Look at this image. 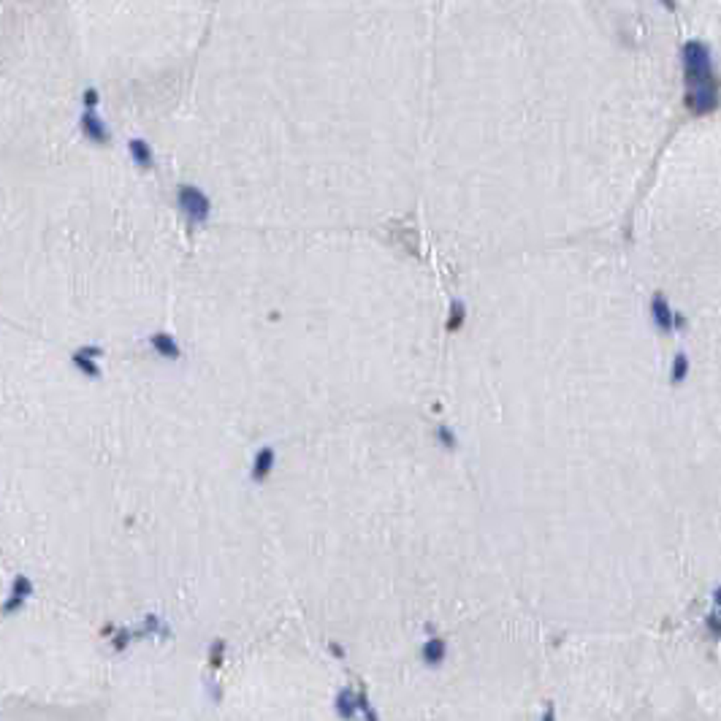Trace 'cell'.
Returning <instances> with one entry per match:
<instances>
[{
    "instance_id": "obj_1",
    "label": "cell",
    "mask_w": 721,
    "mask_h": 721,
    "mask_svg": "<svg viewBox=\"0 0 721 721\" xmlns=\"http://www.w3.org/2000/svg\"><path fill=\"white\" fill-rule=\"evenodd\" d=\"M681 71H683V106L694 117L713 114L721 106V77L710 55V46L700 38H691L681 46Z\"/></svg>"
},
{
    "instance_id": "obj_2",
    "label": "cell",
    "mask_w": 721,
    "mask_h": 721,
    "mask_svg": "<svg viewBox=\"0 0 721 721\" xmlns=\"http://www.w3.org/2000/svg\"><path fill=\"white\" fill-rule=\"evenodd\" d=\"M648 318H651V325L659 331L661 337H673L676 331H683L686 328V315L676 309L670 304V298L664 293H654L651 296V304H648Z\"/></svg>"
},
{
    "instance_id": "obj_3",
    "label": "cell",
    "mask_w": 721,
    "mask_h": 721,
    "mask_svg": "<svg viewBox=\"0 0 721 721\" xmlns=\"http://www.w3.org/2000/svg\"><path fill=\"white\" fill-rule=\"evenodd\" d=\"M177 206L196 225H203L212 217V199L201 190L199 184H179L177 187Z\"/></svg>"
},
{
    "instance_id": "obj_4",
    "label": "cell",
    "mask_w": 721,
    "mask_h": 721,
    "mask_svg": "<svg viewBox=\"0 0 721 721\" xmlns=\"http://www.w3.org/2000/svg\"><path fill=\"white\" fill-rule=\"evenodd\" d=\"M447 654H450V648H447V640L442 637V635H429L423 643H420V648H418V656H420V661H423V667L426 670H440L442 664L447 661Z\"/></svg>"
},
{
    "instance_id": "obj_5",
    "label": "cell",
    "mask_w": 721,
    "mask_h": 721,
    "mask_svg": "<svg viewBox=\"0 0 721 721\" xmlns=\"http://www.w3.org/2000/svg\"><path fill=\"white\" fill-rule=\"evenodd\" d=\"M79 130H82V136L87 138L90 144H95V147H106L108 141H111V130H108V125L98 117V111H82V117H79Z\"/></svg>"
},
{
    "instance_id": "obj_6",
    "label": "cell",
    "mask_w": 721,
    "mask_h": 721,
    "mask_svg": "<svg viewBox=\"0 0 721 721\" xmlns=\"http://www.w3.org/2000/svg\"><path fill=\"white\" fill-rule=\"evenodd\" d=\"M128 155L136 163V169L152 171L155 169V150L147 138H130L128 141Z\"/></svg>"
},
{
    "instance_id": "obj_7",
    "label": "cell",
    "mask_w": 721,
    "mask_h": 721,
    "mask_svg": "<svg viewBox=\"0 0 721 721\" xmlns=\"http://www.w3.org/2000/svg\"><path fill=\"white\" fill-rule=\"evenodd\" d=\"M691 374V358L686 350H678L673 355V361H670V385L673 388H681V385L689 380Z\"/></svg>"
},
{
    "instance_id": "obj_8",
    "label": "cell",
    "mask_w": 721,
    "mask_h": 721,
    "mask_svg": "<svg viewBox=\"0 0 721 721\" xmlns=\"http://www.w3.org/2000/svg\"><path fill=\"white\" fill-rule=\"evenodd\" d=\"M150 345H152L155 350L163 355V358H179V345H177V339L171 337V334H166V331L152 334Z\"/></svg>"
},
{
    "instance_id": "obj_9",
    "label": "cell",
    "mask_w": 721,
    "mask_h": 721,
    "mask_svg": "<svg viewBox=\"0 0 721 721\" xmlns=\"http://www.w3.org/2000/svg\"><path fill=\"white\" fill-rule=\"evenodd\" d=\"M464 323H466V304H464L461 298H453V301H450V309H447L445 328L450 334H456V331L464 328Z\"/></svg>"
},
{
    "instance_id": "obj_10",
    "label": "cell",
    "mask_w": 721,
    "mask_h": 721,
    "mask_svg": "<svg viewBox=\"0 0 721 721\" xmlns=\"http://www.w3.org/2000/svg\"><path fill=\"white\" fill-rule=\"evenodd\" d=\"M434 437H437V445L442 447V450H447V453H456L459 450V431L453 429L450 423H440L437 429H434Z\"/></svg>"
},
{
    "instance_id": "obj_11",
    "label": "cell",
    "mask_w": 721,
    "mask_h": 721,
    "mask_svg": "<svg viewBox=\"0 0 721 721\" xmlns=\"http://www.w3.org/2000/svg\"><path fill=\"white\" fill-rule=\"evenodd\" d=\"M703 630H705L713 640H721V615L716 613V610L705 613V618H703Z\"/></svg>"
},
{
    "instance_id": "obj_12",
    "label": "cell",
    "mask_w": 721,
    "mask_h": 721,
    "mask_svg": "<svg viewBox=\"0 0 721 721\" xmlns=\"http://www.w3.org/2000/svg\"><path fill=\"white\" fill-rule=\"evenodd\" d=\"M82 106H84V111H98V106H101V92H98V87H84V92H82Z\"/></svg>"
},
{
    "instance_id": "obj_13",
    "label": "cell",
    "mask_w": 721,
    "mask_h": 721,
    "mask_svg": "<svg viewBox=\"0 0 721 721\" xmlns=\"http://www.w3.org/2000/svg\"><path fill=\"white\" fill-rule=\"evenodd\" d=\"M710 599H713V610L721 615V586H716L713 588V594H710Z\"/></svg>"
},
{
    "instance_id": "obj_14",
    "label": "cell",
    "mask_w": 721,
    "mask_h": 721,
    "mask_svg": "<svg viewBox=\"0 0 721 721\" xmlns=\"http://www.w3.org/2000/svg\"><path fill=\"white\" fill-rule=\"evenodd\" d=\"M540 721H559L556 719V710H553V708H545V710H542V716H540Z\"/></svg>"
},
{
    "instance_id": "obj_15",
    "label": "cell",
    "mask_w": 721,
    "mask_h": 721,
    "mask_svg": "<svg viewBox=\"0 0 721 721\" xmlns=\"http://www.w3.org/2000/svg\"><path fill=\"white\" fill-rule=\"evenodd\" d=\"M659 3H661V9H664V11H676L678 9L676 0H659Z\"/></svg>"
}]
</instances>
